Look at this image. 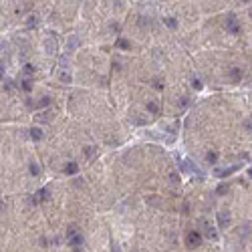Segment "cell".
Returning a JSON list of instances; mask_svg holds the SVG:
<instances>
[{
	"label": "cell",
	"instance_id": "484cf974",
	"mask_svg": "<svg viewBox=\"0 0 252 252\" xmlns=\"http://www.w3.org/2000/svg\"><path fill=\"white\" fill-rule=\"evenodd\" d=\"M34 24H36V18L30 16V18H28V26H34Z\"/></svg>",
	"mask_w": 252,
	"mask_h": 252
},
{
	"label": "cell",
	"instance_id": "e575fe53",
	"mask_svg": "<svg viewBox=\"0 0 252 252\" xmlns=\"http://www.w3.org/2000/svg\"><path fill=\"white\" fill-rule=\"evenodd\" d=\"M133 252H137V250H133Z\"/></svg>",
	"mask_w": 252,
	"mask_h": 252
},
{
	"label": "cell",
	"instance_id": "6da1fadb",
	"mask_svg": "<svg viewBox=\"0 0 252 252\" xmlns=\"http://www.w3.org/2000/svg\"><path fill=\"white\" fill-rule=\"evenodd\" d=\"M186 244H188V248H196V246H200V244H202V234L196 232V230L190 232L186 236Z\"/></svg>",
	"mask_w": 252,
	"mask_h": 252
},
{
	"label": "cell",
	"instance_id": "7c38bea8",
	"mask_svg": "<svg viewBox=\"0 0 252 252\" xmlns=\"http://www.w3.org/2000/svg\"><path fill=\"white\" fill-rule=\"evenodd\" d=\"M20 89H22V91H26V93H30V91H33V83H30V79H22V83H20Z\"/></svg>",
	"mask_w": 252,
	"mask_h": 252
},
{
	"label": "cell",
	"instance_id": "7a4b0ae2",
	"mask_svg": "<svg viewBox=\"0 0 252 252\" xmlns=\"http://www.w3.org/2000/svg\"><path fill=\"white\" fill-rule=\"evenodd\" d=\"M226 30L232 33V34L240 33V24H238V20H236V16H228V20H226Z\"/></svg>",
	"mask_w": 252,
	"mask_h": 252
},
{
	"label": "cell",
	"instance_id": "ffe728a7",
	"mask_svg": "<svg viewBox=\"0 0 252 252\" xmlns=\"http://www.w3.org/2000/svg\"><path fill=\"white\" fill-rule=\"evenodd\" d=\"M33 73H34V67L33 65H26V67H24V75H26V77H30Z\"/></svg>",
	"mask_w": 252,
	"mask_h": 252
},
{
	"label": "cell",
	"instance_id": "ac0fdd59",
	"mask_svg": "<svg viewBox=\"0 0 252 252\" xmlns=\"http://www.w3.org/2000/svg\"><path fill=\"white\" fill-rule=\"evenodd\" d=\"M147 111H151V113H159V107H157V103H153V101H149V103H147Z\"/></svg>",
	"mask_w": 252,
	"mask_h": 252
},
{
	"label": "cell",
	"instance_id": "3957f363",
	"mask_svg": "<svg viewBox=\"0 0 252 252\" xmlns=\"http://www.w3.org/2000/svg\"><path fill=\"white\" fill-rule=\"evenodd\" d=\"M200 226L204 228L206 236H208V238H210V240H216V238H218V234H216V230H214V228H212V226H210V224H208L206 220H200Z\"/></svg>",
	"mask_w": 252,
	"mask_h": 252
},
{
	"label": "cell",
	"instance_id": "30bf717a",
	"mask_svg": "<svg viewBox=\"0 0 252 252\" xmlns=\"http://www.w3.org/2000/svg\"><path fill=\"white\" fill-rule=\"evenodd\" d=\"M65 173H69V176H75V173H79V166H77L75 161L67 163V166H65Z\"/></svg>",
	"mask_w": 252,
	"mask_h": 252
},
{
	"label": "cell",
	"instance_id": "d4e9b609",
	"mask_svg": "<svg viewBox=\"0 0 252 252\" xmlns=\"http://www.w3.org/2000/svg\"><path fill=\"white\" fill-rule=\"evenodd\" d=\"M153 87H155V89H161V87H163V83H161V81H157V79H155V81H153Z\"/></svg>",
	"mask_w": 252,
	"mask_h": 252
},
{
	"label": "cell",
	"instance_id": "9c48e42d",
	"mask_svg": "<svg viewBox=\"0 0 252 252\" xmlns=\"http://www.w3.org/2000/svg\"><path fill=\"white\" fill-rule=\"evenodd\" d=\"M69 244L73 246V248H81V244H83V236L77 232L75 236H71V238H69Z\"/></svg>",
	"mask_w": 252,
	"mask_h": 252
},
{
	"label": "cell",
	"instance_id": "44dd1931",
	"mask_svg": "<svg viewBox=\"0 0 252 252\" xmlns=\"http://www.w3.org/2000/svg\"><path fill=\"white\" fill-rule=\"evenodd\" d=\"M192 87L200 91V89H202V83H200V79H192Z\"/></svg>",
	"mask_w": 252,
	"mask_h": 252
},
{
	"label": "cell",
	"instance_id": "2e32d148",
	"mask_svg": "<svg viewBox=\"0 0 252 252\" xmlns=\"http://www.w3.org/2000/svg\"><path fill=\"white\" fill-rule=\"evenodd\" d=\"M117 45H119V48H123V51H129V47H131L129 40H125V39H119V40H117Z\"/></svg>",
	"mask_w": 252,
	"mask_h": 252
},
{
	"label": "cell",
	"instance_id": "cb8c5ba5",
	"mask_svg": "<svg viewBox=\"0 0 252 252\" xmlns=\"http://www.w3.org/2000/svg\"><path fill=\"white\" fill-rule=\"evenodd\" d=\"M93 151H95V147H85V153H87V155H89V157L93 155Z\"/></svg>",
	"mask_w": 252,
	"mask_h": 252
},
{
	"label": "cell",
	"instance_id": "277c9868",
	"mask_svg": "<svg viewBox=\"0 0 252 252\" xmlns=\"http://www.w3.org/2000/svg\"><path fill=\"white\" fill-rule=\"evenodd\" d=\"M45 47H47V53L48 54H54V53H57V40H54L53 36H48V39L45 40Z\"/></svg>",
	"mask_w": 252,
	"mask_h": 252
},
{
	"label": "cell",
	"instance_id": "1f68e13d",
	"mask_svg": "<svg viewBox=\"0 0 252 252\" xmlns=\"http://www.w3.org/2000/svg\"><path fill=\"white\" fill-rule=\"evenodd\" d=\"M248 173H250V178H252V170H250V172H248Z\"/></svg>",
	"mask_w": 252,
	"mask_h": 252
},
{
	"label": "cell",
	"instance_id": "f1b7e54d",
	"mask_svg": "<svg viewBox=\"0 0 252 252\" xmlns=\"http://www.w3.org/2000/svg\"><path fill=\"white\" fill-rule=\"evenodd\" d=\"M2 75H4V65L0 63V77H2Z\"/></svg>",
	"mask_w": 252,
	"mask_h": 252
},
{
	"label": "cell",
	"instance_id": "d6a6232c",
	"mask_svg": "<svg viewBox=\"0 0 252 252\" xmlns=\"http://www.w3.org/2000/svg\"><path fill=\"white\" fill-rule=\"evenodd\" d=\"M250 16H252V8H250Z\"/></svg>",
	"mask_w": 252,
	"mask_h": 252
},
{
	"label": "cell",
	"instance_id": "52a82bcc",
	"mask_svg": "<svg viewBox=\"0 0 252 252\" xmlns=\"http://www.w3.org/2000/svg\"><path fill=\"white\" fill-rule=\"evenodd\" d=\"M48 196H51V192H48V188H42V190H39V192L34 194L33 202H40V200H47Z\"/></svg>",
	"mask_w": 252,
	"mask_h": 252
},
{
	"label": "cell",
	"instance_id": "9a60e30c",
	"mask_svg": "<svg viewBox=\"0 0 252 252\" xmlns=\"http://www.w3.org/2000/svg\"><path fill=\"white\" fill-rule=\"evenodd\" d=\"M206 159H208V163H216V161H218V153H216V151H210L208 155H206Z\"/></svg>",
	"mask_w": 252,
	"mask_h": 252
},
{
	"label": "cell",
	"instance_id": "5bb4252c",
	"mask_svg": "<svg viewBox=\"0 0 252 252\" xmlns=\"http://www.w3.org/2000/svg\"><path fill=\"white\" fill-rule=\"evenodd\" d=\"M230 79H232V81H240V79H242L240 69H236V67H234V69H230Z\"/></svg>",
	"mask_w": 252,
	"mask_h": 252
},
{
	"label": "cell",
	"instance_id": "4dcf8cb0",
	"mask_svg": "<svg viewBox=\"0 0 252 252\" xmlns=\"http://www.w3.org/2000/svg\"><path fill=\"white\" fill-rule=\"evenodd\" d=\"M2 48H4V42H2V40H0V51H2Z\"/></svg>",
	"mask_w": 252,
	"mask_h": 252
},
{
	"label": "cell",
	"instance_id": "603a6c76",
	"mask_svg": "<svg viewBox=\"0 0 252 252\" xmlns=\"http://www.w3.org/2000/svg\"><path fill=\"white\" fill-rule=\"evenodd\" d=\"M48 103H51V99H48V97H42V99H40V103H39V105H40V107H47Z\"/></svg>",
	"mask_w": 252,
	"mask_h": 252
},
{
	"label": "cell",
	"instance_id": "836d02e7",
	"mask_svg": "<svg viewBox=\"0 0 252 252\" xmlns=\"http://www.w3.org/2000/svg\"><path fill=\"white\" fill-rule=\"evenodd\" d=\"M0 210H2V204H0Z\"/></svg>",
	"mask_w": 252,
	"mask_h": 252
},
{
	"label": "cell",
	"instance_id": "7402d4cb",
	"mask_svg": "<svg viewBox=\"0 0 252 252\" xmlns=\"http://www.w3.org/2000/svg\"><path fill=\"white\" fill-rule=\"evenodd\" d=\"M61 81H63V83H71V75L63 73V75H61Z\"/></svg>",
	"mask_w": 252,
	"mask_h": 252
},
{
	"label": "cell",
	"instance_id": "4fadbf2b",
	"mask_svg": "<svg viewBox=\"0 0 252 252\" xmlns=\"http://www.w3.org/2000/svg\"><path fill=\"white\" fill-rule=\"evenodd\" d=\"M163 22H166V26H170V28H178V20L173 18V16H166Z\"/></svg>",
	"mask_w": 252,
	"mask_h": 252
},
{
	"label": "cell",
	"instance_id": "8992f818",
	"mask_svg": "<svg viewBox=\"0 0 252 252\" xmlns=\"http://www.w3.org/2000/svg\"><path fill=\"white\" fill-rule=\"evenodd\" d=\"M79 47V39L77 36H69V42H67V53H75Z\"/></svg>",
	"mask_w": 252,
	"mask_h": 252
},
{
	"label": "cell",
	"instance_id": "83f0119b",
	"mask_svg": "<svg viewBox=\"0 0 252 252\" xmlns=\"http://www.w3.org/2000/svg\"><path fill=\"white\" fill-rule=\"evenodd\" d=\"M111 252H121V248L117 244H113V248H111Z\"/></svg>",
	"mask_w": 252,
	"mask_h": 252
},
{
	"label": "cell",
	"instance_id": "5b68a950",
	"mask_svg": "<svg viewBox=\"0 0 252 252\" xmlns=\"http://www.w3.org/2000/svg\"><path fill=\"white\" fill-rule=\"evenodd\" d=\"M238 167H240V166H232V167H226V170H216L214 173H216L218 178H228V176H230V173H234Z\"/></svg>",
	"mask_w": 252,
	"mask_h": 252
},
{
	"label": "cell",
	"instance_id": "f546056e",
	"mask_svg": "<svg viewBox=\"0 0 252 252\" xmlns=\"http://www.w3.org/2000/svg\"><path fill=\"white\" fill-rule=\"evenodd\" d=\"M73 252H83V250H81V248H73Z\"/></svg>",
	"mask_w": 252,
	"mask_h": 252
},
{
	"label": "cell",
	"instance_id": "ba28073f",
	"mask_svg": "<svg viewBox=\"0 0 252 252\" xmlns=\"http://www.w3.org/2000/svg\"><path fill=\"white\" fill-rule=\"evenodd\" d=\"M218 224H220V228H226V226L230 224V214H228V212H220L218 214Z\"/></svg>",
	"mask_w": 252,
	"mask_h": 252
},
{
	"label": "cell",
	"instance_id": "8fae6325",
	"mask_svg": "<svg viewBox=\"0 0 252 252\" xmlns=\"http://www.w3.org/2000/svg\"><path fill=\"white\" fill-rule=\"evenodd\" d=\"M30 137H33V139H42V137H45V133H42V129H40V127H33V129H30Z\"/></svg>",
	"mask_w": 252,
	"mask_h": 252
},
{
	"label": "cell",
	"instance_id": "4316f807",
	"mask_svg": "<svg viewBox=\"0 0 252 252\" xmlns=\"http://www.w3.org/2000/svg\"><path fill=\"white\" fill-rule=\"evenodd\" d=\"M226 190H228V188H226V186H220L218 190H216V192H218V194H226Z\"/></svg>",
	"mask_w": 252,
	"mask_h": 252
},
{
	"label": "cell",
	"instance_id": "d6986e66",
	"mask_svg": "<svg viewBox=\"0 0 252 252\" xmlns=\"http://www.w3.org/2000/svg\"><path fill=\"white\" fill-rule=\"evenodd\" d=\"M28 172H30V176H39V173H40V170H39V166H36V163H30Z\"/></svg>",
	"mask_w": 252,
	"mask_h": 252
},
{
	"label": "cell",
	"instance_id": "e0dca14e",
	"mask_svg": "<svg viewBox=\"0 0 252 252\" xmlns=\"http://www.w3.org/2000/svg\"><path fill=\"white\" fill-rule=\"evenodd\" d=\"M167 178H170V182H172V184H179V176H178V172H170V173H167Z\"/></svg>",
	"mask_w": 252,
	"mask_h": 252
}]
</instances>
